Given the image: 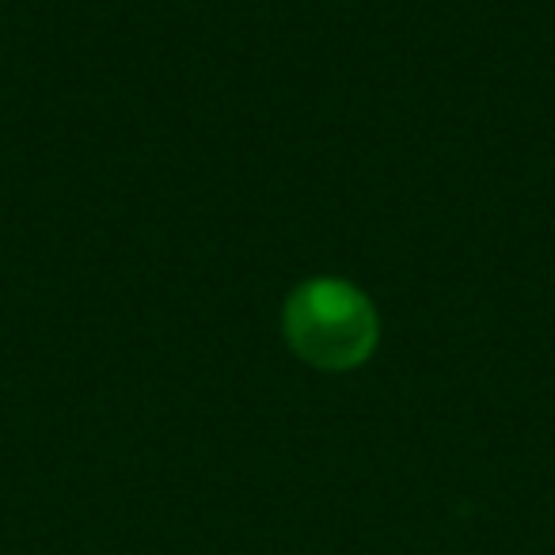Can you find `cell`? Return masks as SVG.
<instances>
[{
  "label": "cell",
  "mask_w": 555,
  "mask_h": 555,
  "mask_svg": "<svg viewBox=\"0 0 555 555\" xmlns=\"http://www.w3.org/2000/svg\"><path fill=\"white\" fill-rule=\"evenodd\" d=\"M282 327L289 347L320 370H354L377 347V312L370 297L343 278H312L297 286Z\"/></svg>",
  "instance_id": "1"
}]
</instances>
